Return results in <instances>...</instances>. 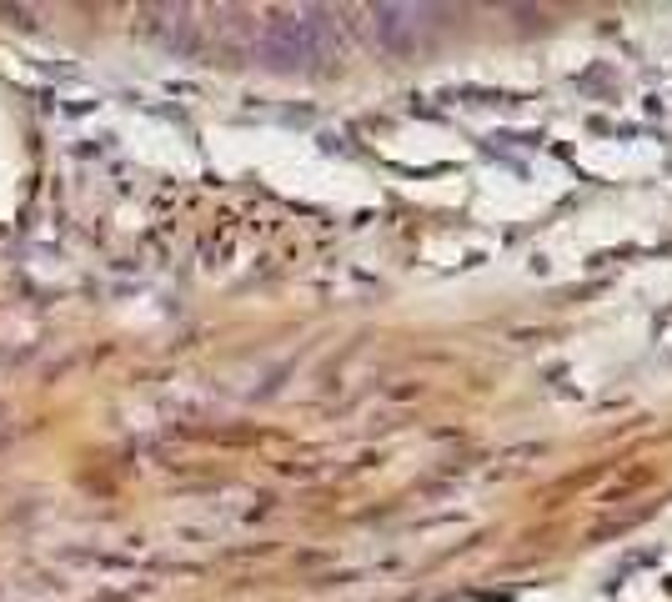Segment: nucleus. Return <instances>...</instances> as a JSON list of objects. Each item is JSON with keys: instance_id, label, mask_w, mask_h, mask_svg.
Segmentation results:
<instances>
[{"instance_id": "nucleus-1", "label": "nucleus", "mask_w": 672, "mask_h": 602, "mask_svg": "<svg viewBox=\"0 0 672 602\" xmlns=\"http://www.w3.org/2000/svg\"><path fill=\"white\" fill-rule=\"evenodd\" d=\"M377 31L387 36L392 51H407V36L417 31V11H397V6H387V11H377Z\"/></svg>"}]
</instances>
